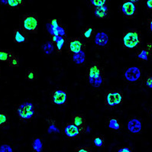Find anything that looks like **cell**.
<instances>
[{
	"label": "cell",
	"instance_id": "1",
	"mask_svg": "<svg viewBox=\"0 0 152 152\" xmlns=\"http://www.w3.org/2000/svg\"><path fill=\"white\" fill-rule=\"evenodd\" d=\"M89 80L94 87H99L102 84V79L100 76V69L98 64L92 65L89 73Z\"/></svg>",
	"mask_w": 152,
	"mask_h": 152
},
{
	"label": "cell",
	"instance_id": "2",
	"mask_svg": "<svg viewBox=\"0 0 152 152\" xmlns=\"http://www.w3.org/2000/svg\"><path fill=\"white\" fill-rule=\"evenodd\" d=\"M124 45L126 48H133L140 43L141 39L140 36L137 31H130L125 34L123 38Z\"/></svg>",
	"mask_w": 152,
	"mask_h": 152
},
{
	"label": "cell",
	"instance_id": "3",
	"mask_svg": "<svg viewBox=\"0 0 152 152\" xmlns=\"http://www.w3.org/2000/svg\"><path fill=\"white\" fill-rule=\"evenodd\" d=\"M18 114L22 119H30L34 115V106L30 102L22 104L18 109Z\"/></svg>",
	"mask_w": 152,
	"mask_h": 152
},
{
	"label": "cell",
	"instance_id": "4",
	"mask_svg": "<svg viewBox=\"0 0 152 152\" xmlns=\"http://www.w3.org/2000/svg\"><path fill=\"white\" fill-rule=\"evenodd\" d=\"M23 26L25 30L35 32L38 28V18L33 15H26L23 19Z\"/></svg>",
	"mask_w": 152,
	"mask_h": 152
},
{
	"label": "cell",
	"instance_id": "5",
	"mask_svg": "<svg viewBox=\"0 0 152 152\" xmlns=\"http://www.w3.org/2000/svg\"><path fill=\"white\" fill-rule=\"evenodd\" d=\"M122 101V95L118 92H112L106 96V102L109 106H114L119 104Z\"/></svg>",
	"mask_w": 152,
	"mask_h": 152
},
{
	"label": "cell",
	"instance_id": "6",
	"mask_svg": "<svg viewBox=\"0 0 152 152\" xmlns=\"http://www.w3.org/2000/svg\"><path fill=\"white\" fill-rule=\"evenodd\" d=\"M125 76L128 80L134 82L139 79L141 76V71L138 67H130L126 70Z\"/></svg>",
	"mask_w": 152,
	"mask_h": 152
},
{
	"label": "cell",
	"instance_id": "7",
	"mask_svg": "<svg viewBox=\"0 0 152 152\" xmlns=\"http://www.w3.org/2000/svg\"><path fill=\"white\" fill-rule=\"evenodd\" d=\"M122 12L124 13L125 16L133 17L136 13V9L134 4L132 3L131 1L125 2L122 6Z\"/></svg>",
	"mask_w": 152,
	"mask_h": 152
},
{
	"label": "cell",
	"instance_id": "8",
	"mask_svg": "<svg viewBox=\"0 0 152 152\" xmlns=\"http://www.w3.org/2000/svg\"><path fill=\"white\" fill-rule=\"evenodd\" d=\"M52 98H53V102L57 105H62L66 102V94L64 91L62 90H57L54 91L53 95H52Z\"/></svg>",
	"mask_w": 152,
	"mask_h": 152
},
{
	"label": "cell",
	"instance_id": "9",
	"mask_svg": "<svg viewBox=\"0 0 152 152\" xmlns=\"http://www.w3.org/2000/svg\"><path fill=\"white\" fill-rule=\"evenodd\" d=\"M68 48L70 52L73 53L74 54H77V53L82 51L83 43L79 39H73L69 43Z\"/></svg>",
	"mask_w": 152,
	"mask_h": 152
},
{
	"label": "cell",
	"instance_id": "10",
	"mask_svg": "<svg viewBox=\"0 0 152 152\" xmlns=\"http://www.w3.org/2000/svg\"><path fill=\"white\" fill-rule=\"evenodd\" d=\"M65 134L69 138H75L80 133V129L73 124L66 125L64 130Z\"/></svg>",
	"mask_w": 152,
	"mask_h": 152
},
{
	"label": "cell",
	"instance_id": "11",
	"mask_svg": "<svg viewBox=\"0 0 152 152\" xmlns=\"http://www.w3.org/2000/svg\"><path fill=\"white\" fill-rule=\"evenodd\" d=\"M128 129L132 133H138L141 129V124L139 120L132 119L128 124Z\"/></svg>",
	"mask_w": 152,
	"mask_h": 152
},
{
	"label": "cell",
	"instance_id": "12",
	"mask_svg": "<svg viewBox=\"0 0 152 152\" xmlns=\"http://www.w3.org/2000/svg\"><path fill=\"white\" fill-rule=\"evenodd\" d=\"M108 36L106 33L99 32L96 35L95 42L99 46H105L108 43Z\"/></svg>",
	"mask_w": 152,
	"mask_h": 152
},
{
	"label": "cell",
	"instance_id": "13",
	"mask_svg": "<svg viewBox=\"0 0 152 152\" xmlns=\"http://www.w3.org/2000/svg\"><path fill=\"white\" fill-rule=\"evenodd\" d=\"M73 125H75L81 132H83L85 129V120L82 115H76L73 117Z\"/></svg>",
	"mask_w": 152,
	"mask_h": 152
},
{
	"label": "cell",
	"instance_id": "14",
	"mask_svg": "<svg viewBox=\"0 0 152 152\" xmlns=\"http://www.w3.org/2000/svg\"><path fill=\"white\" fill-rule=\"evenodd\" d=\"M108 8L106 6L98 7L95 9V15L97 18H103L107 15Z\"/></svg>",
	"mask_w": 152,
	"mask_h": 152
},
{
	"label": "cell",
	"instance_id": "15",
	"mask_svg": "<svg viewBox=\"0 0 152 152\" xmlns=\"http://www.w3.org/2000/svg\"><path fill=\"white\" fill-rule=\"evenodd\" d=\"M73 61L77 64H82L85 61V54L84 52L80 51L77 54H75L73 57Z\"/></svg>",
	"mask_w": 152,
	"mask_h": 152
},
{
	"label": "cell",
	"instance_id": "16",
	"mask_svg": "<svg viewBox=\"0 0 152 152\" xmlns=\"http://www.w3.org/2000/svg\"><path fill=\"white\" fill-rule=\"evenodd\" d=\"M13 56L14 55L11 52L2 50V51H0V61H8L9 62V60L11 59Z\"/></svg>",
	"mask_w": 152,
	"mask_h": 152
},
{
	"label": "cell",
	"instance_id": "17",
	"mask_svg": "<svg viewBox=\"0 0 152 152\" xmlns=\"http://www.w3.org/2000/svg\"><path fill=\"white\" fill-rule=\"evenodd\" d=\"M15 41L17 43H22L25 41V37L20 31H15Z\"/></svg>",
	"mask_w": 152,
	"mask_h": 152
},
{
	"label": "cell",
	"instance_id": "18",
	"mask_svg": "<svg viewBox=\"0 0 152 152\" xmlns=\"http://www.w3.org/2000/svg\"><path fill=\"white\" fill-rule=\"evenodd\" d=\"M33 149L36 152H41L42 150V143L40 138H36L33 142Z\"/></svg>",
	"mask_w": 152,
	"mask_h": 152
},
{
	"label": "cell",
	"instance_id": "19",
	"mask_svg": "<svg viewBox=\"0 0 152 152\" xmlns=\"http://www.w3.org/2000/svg\"><path fill=\"white\" fill-rule=\"evenodd\" d=\"M8 124V116L6 114L0 113V128L6 127Z\"/></svg>",
	"mask_w": 152,
	"mask_h": 152
},
{
	"label": "cell",
	"instance_id": "20",
	"mask_svg": "<svg viewBox=\"0 0 152 152\" xmlns=\"http://www.w3.org/2000/svg\"><path fill=\"white\" fill-rule=\"evenodd\" d=\"M22 3H23V1L22 0H9L8 1V5L13 9L18 7L19 5H22Z\"/></svg>",
	"mask_w": 152,
	"mask_h": 152
},
{
	"label": "cell",
	"instance_id": "21",
	"mask_svg": "<svg viewBox=\"0 0 152 152\" xmlns=\"http://www.w3.org/2000/svg\"><path fill=\"white\" fill-rule=\"evenodd\" d=\"M109 127L111 129H120V125L118 123V120L115 119V118H113V119L110 120L109 122Z\"/></svg>",
	"mask_w": 152,
	"mask_h": 152
},
{
	"label": "cell",
	"instance_id": "22",
	"mask_svg": "<svg viewBox=\"0 0 152 152\" xmlns=\"http://www.w3.org/2000/svg\"><path fill=\"white\" fill-rule=\"evenodd\" d=\"M18 64H19V60L18 57L15 56H13L9 61V64L10 66H18Z\"/></svg>",
	"mask_w": 152,
	"mask_h": 152
},
{
	"label": "cell",
	"instance_id": "23",
	"mask_svg": "<svg viewBox=\"0 0 152 152\" xmlns=\"http://www.w3.org/2000/svg\"><path fill=\"white\" fill-rule=\"evenodd\" d=\"M44 51L47 54H51L53 51V46L50 43H47L44 45Z\"/></svg>",
	"mask_w": 152,
	"mask_h": 152
},
{
	"label": "cell",
	"instance_id": "24",
	"mask_svg": "<svg viewBox=\"0 0 152 152\" xmlns=\"http://www.w3.org/2000/svg\"><path fill=\"white\" fill-rule=\"evenodd\" d=\"M91 3L98 8V7H101V6H105V4L106 3V1H105V0H99V1H95V0H94V1H91Z\"/></svg>",
	"mask_w": 152,
	"mask_h": 152
},
{
	"label": "cell",
	"instance_id": "25",
	"mask_svg": "<svg viewBox=\"0 0 152 152\" xmlns=\"http://www.w3.org/2000/svg\"><path fill=\"white\" fill-rule=\"evenodd\" d=\"M0 152H12V149L9 145H2L0 147Z\"/></svg>",
	"mask_w": 152,
	"mask_h": 152
},
{
	"label": "cell",
	"instance_id": "26",
	"mask_svg": "<svg viewBox=\"0 0 152 152\" xmlns=\"http://www.w3.org/2000/svg\"><path fill=\"white\" fill-rule=\"evenodd\" d=\"M148 51L145 50H143L141 52H140L139 54H138V58H140V59H142V60H145V61H146V60H148Z\"/></svg>",
	"mask_w": 152,
	"mask_h": 152
},
{
	"label": "cell",
	"instance_id": "27",
	"mask_svg": "<svg viewBox=\"0 0 152 152\" xmlns=\"http://www.w3.org/2000/svg\"><path fill=\"white\" fill-rule=\"evenodd\" d=\"M64 40L63 39V38L61 37L57 42V50L58 51H61L62 50V48L64 46Z\"/></svg>",
	"mask_w": 152,
	"mask_h": 152
},
{
	"label": "cell",
	"instance_id": "28",
	"mask_svg": "<svg viewBox=\"0 0 152 152\" xmlns=\"http://www.w3.org/2000/svg\"><path fill=\"white\" fill-rule=\"evenodd\" d=\"M94 145L96 147H102V145H103V141H102V138H99V137H96V138H94Z\"/></svg>",
	"mask_w": 152,
	"mask_h": 152
},
{
	"label": "cell",
	"instance_id": "29",
	"mask_svg": "<svg viewBox=\"0 0 152 152\" xmlns=\"http://www.w3.org/2000/svg\"><path fill=\"white\" fill-rule=\"evenodd\" d=\"M48 133H52V132H59V129H57V126L55 125H50V127L48 129Z\"/></svg>",
	"mask_w": 152,
	"mask_h": 152
},
{
	"label": "cell",
	"instance_id": "30",
	"mask_svg": "<svg viewBox=\"0 0 152 152\" xmlns=\"http://www.w3.org/2000/svg\"><path fill=\"white\" fill-rule=\"evenodd\" d=\"M93 34V28H88L87 30L84 32V37L86 38H90L92 36V34Z\"/></svg>",
	"mask_w": 152,
	"mask_h": 152
},
{
	"label": "cell",
	"instance_id": "31",
	"mask_svg": "<svg viewBox=\"0 0 152 152\" xmlns=\"http://www.w3.org/2000/svg\"><path fill=\"white\" fill-rule=\"evenodd\" d=\"M146 84L147 86H149L150 88H152V77L151 76H149L148 77V79L146 80Z\"/></svg>",
	"mask_w": 152,
	"mask_h": 152
},
{
	"label": "cell",
	"instance_id": "32",
	"mask_svg": "<svg viewBox=\"0 0 152 152\" xmlns=\"http://www.w3.org/2000/svg\"><path fill=\"white\" fill-rule=\"evenodd\" d=\"M34 78V73L33 71H30L28 73V79L30 80H32Z\"/></svg>",
	"mask_w": 152,
	"mask_h": 152
},
{
	"label": "cell",
	"instance_id": "33",
	"mask_svg": "<svg viewBox=\"0 0 152 152\" xmlns=\"http://www.w3.org/2000/svg\"><path fill=\"white\" fill-rule=\"evenodd\" d=\"M76 152H90V151L88 148H80L77 149Z\"/></svg>",
	"mask_w": 152,
	"mask_h": 152
},
{
	"label": "cell",
	"instance_id": "34",
	"mask_svg": "<svg viewBox=\"0 0 152 152\" xmlns=\"http://www.w3.org/2000/svg\"><path fill=\"white\" fill-rule=\"evenodd\" d=\"M118 152H132V151L128 148H123L119 149Z\"/></svg>",
	"mask_w": 152,
	"mask_h": 152
},
{
	"label": "cell",
	"instance_id": "35",
	"mask_svg": "<svg viewBox=\"0 0 152 152\" xmlns=\"http://www.w3.org/2000/svg\"><path fill=\"white\" fill-rule=\"evenodd\" d=\"M147 6H148V8L150 9H152V1L151 0V1H148L147 2Z\"/></svg>",
	"mask_w": 152,
	"mask_h": 152
},
{
	"label": "cell",
	"instance_id": "36",
	"mask_svg": "<svg viewBox=\"0 0 152 152\" xmlns=\"http://www.w3.org/2000/svg\"><path fill=\"white\" fill-rule=\"evenodd\" d=\"M147 45H148V50H151V49H152V44L148 43Z\"/></svg>",
	"mask_w": 152,
	"mask_h": 152
},
{
	"label": "cell",
	"instance_id": "37",
	"mask_svg": "<svg viewBox=\"0 0 152 152\" xmlns=\"http://www.w3.org/2000/svg\"><path fill=\"white\" fill-rule=\"evenodd\" d=\"M150 28H151V30L152 31V21L151 22V24H150Z\"/></svg>",
	"mask_w": 152,
	"mask_h": 152
}]
</instances>
